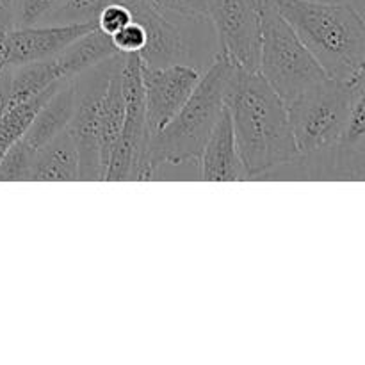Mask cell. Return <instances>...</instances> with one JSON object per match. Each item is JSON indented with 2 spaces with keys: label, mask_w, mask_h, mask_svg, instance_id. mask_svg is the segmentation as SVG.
<instances>
[{
  "label": "cell",
  "mask_w": 365,
  "mask_h": 365,
  "mask_svg": "<svg viewBox=\"0 0 365 365\" xmlns=\"http://www.w3.org/2000/svg\"><path fill=\"white\" fill-rule=\"evenodd\" d=\"M11 2H13V0H11Z\"/></svg>",
  "instance_id": "obj_25"
},
{
  "label": "cell",
  "mask_w": 365,
  "mask_h": 365,
  "mask_svg": "<svg viewBox=\"0 0 365 365\" xmlns=\"http://www.w3.org/2000/svg\"><path fill=\"white\" fill-rule=\"evenodd\" d=\"M78 180V155L73 138L61 132L45 145L34 148L31 182H75Z\"/></svg>",
  "instance_id": "obj_13"
},
{
  "label": "cell",
  "mask_w": 365,
  "mask_h": 365,
  "mask_svg": "<svg viewBox=\"0 0 365 365\" xmlns=\"http://www.w3.org/2000/svg\"><path fill=\"white\" fill-rule=\"evenodd\" d=\"M75 110V86L73 78H63L45 100L34 120L24 134V141L32 148L45 145L50 139L64 132L70 125Z\"/></svg>",
  "instance_id": "obj_12"
},
{
  "label": "cell",
  "mask_w": 365,
  "mask_h": 365,
  "mask_svg": "<svg viewBox=\"0 0 365 365\" xmlns=\"http://www.w3.org/2000/svg\"><path fill=\"white\" fill-rule=\"evenodd\" d=\"M298 34L328 77L364 78L365 24L349 4L319 0H267Z\"/></svg>",
  "instance_id": "obj_2"
},
{
  "label": "cell",
  "mask_w": 365,
  "mask_h": 365,
  "mask_svg": "<svg viewBox=\"0 0 365 365\" xmlns=\"http://www.w3.org/2000/svg\"><path fill=\"white\" fill-rule=\"evenodd\" d=\"M257 71L284 102L327 78L310 50L267 0H260V48Z\"/></svg>",
  "instance_id": "obj_5"
},
{
  "label": "cell",
  "mask_w": 365,
  "mask_h": 365,
  "mask_svg": "<svg viewBox=\"0 0 365 365\" xmlns=\"http://www.w3.org/2000/svg\"><path fill=\"white\" fill-rule=\"evenodd\" d=\"M163 14L187 20H207V0H145Z\"/></svg>",
  "instance_id": "obj_21"
},
{
  "label": "cell",
  "mask_w": 365,
  "mask_h": 365,
  "mask_svg": "<svg viewBox=\"0 0 365 365\" xmlns=\"http://www.w3.org/2000/svg\"><path fill=\"white\" fill-rule=\"evenodd\" d=\"M362 91L364 78L348 82L327 77L285 102L292 138L302 159L327 153L337 145L353 102Z\"/></svg>",
  "instance_id": "obj_4"
},
{
  "label": "cell",
  "mask_w": 365,
  "mask_h": 365,
  "mask_svg": "<svg viewBox=\"0 0 365 365\" xmlns=\"http://www.w3.org/2000/svg\"><path fill=\"white\" fill-rule=\"evenodd\" d=\"M221 52L239 68L257 70L260 48V0H207Z\"/></svg>",
  "instance_id": "obj_7"
},
{
  "label": "cell",
  "mask_w": 365,
  "mask_h": 365,
  "mask_svg": "<svg viewBox=\"0 0 365 365\" xmlns=\"http://www.w3.org/2000/svg\"><path fill=\"white\" fill-rule=\"evenodd\" d=\"M110 41L118 53H139L146 45V31L139 21L132 20L116 34L110 36Z\"/></svg>",
  "instance_id": "obj_22"
},
{
  "label": "cell",
  "mask_w": 365,
  "mask_h": 365,
  "mask_svg": "<svg viewBox=\"0 0 365 365\" xmlns=\"http://www.w3.org/2000/svg\"><path fill=\"white\" fill-rule=\"evenodd\" d=\"M200 163V173L205 182H235L246 180L242 163L239 159L235 145L234 128L227 107L217 118L202 153L196 159Z\"/></svg>",
  "instance_id": "obj_11"
},
{
  "label": "cell",
  "mask_w": 365,
  "mask_h": 365,
  "mask_svg": "<svg viewBox=\"0 0 365 365\" xmlns=\"http://www.w3.org/2000/svg\"><path fill=\"white\" fill-rule=\"evenodd\" d=\"M114 2L127 4L128 6L134 0H64L63 6L53 11L46 20L53 21V24H73V21L95 24L100 11Z\"/></svg>",
  "instance_id": "obj_19"
},
{
  "label": "cell",
  "mask_w": 365,
  "mask_h": 365,
  "mask_svg": "<svg viewBox=\"0 0 365 365\" xmlns=\"http://www.w3.org/2000/svg\"><path fill=\"white\" fill-rule=\"evenodd\" d=\"M34 148L18 139L0 159V182H31V166Z\"/></svg>",
  "instance_id": "obj_18"
},
{
  "label": "cell",
  "mask_w": 365,
  "mask_h": 365,
  "mask_svg": "<svg viewBox=\"0 0 365 365\" xmlns=\"http://www.w3.org/2000/svg\"><path fill=\"white\" fill-rule=\"evenodd\" d=\"M145 120L148 135L157 134L178 113L200 81V71L175 63L150 66L141 61Z\"/></svg>",
  "instance_id": "obj_8"
},
{
  "label": "cell",
  "mask_w": 365,
  "mask_h": 365,
  "mask_svg": "<svg viewBox=\"0 0 365 365\" xmlns=\"http://www.w3.org/2000/svg\"><path fill=\"white\" fill-rule=\"evenodd\" d=\"M13 25L0 24V73L9 66V31Z\"/></svg>",
  "instance_id": "obj_24"
},
{
  "label": "cell",
  "mask_w": 365,
  "mask_h": 365,
  "mask_svg": "<svg viewBox=\"0 0 365 365\" xmlns=\"http://www.w3.org/2000/svg\"><path fill=\"white\" fill-rule=\"evenodd\" d=\"M59 82L61 81H57L56 84L46 88L45 91L38 93V95L31 96V98L24 100V102L13 103V106L7 107L6 113L0 116V159H2V155L7 152V148H9L11 145H14L18 139L24 138V134L27 132L32 120H34L39 107H41L43 103H45V100L52 95L53 89L57 88Z\"/></svg>",
  "instance_id": "obj_17"
},
{
  "label": "cell",
  "mask_w": 365,
  "mask_h": 365,
  "mask_svg": "<svg viewBox=\"0 0 365 365\" xmlns=\"http://www.w3.org/2000/svg\"><path fill=\"white\" fill-rule=\"evenodd\" d=\"M235 64L223 52L200 81L184 106L168 121L166 127L150 135V157L157 170L164 164H182L198 159L225 109V96L234 75Z\"/></svg>",
  "instance_id": "obj_3"
},
{
  "label": "cell",
  "mask_w": 365,
  "mask_h": 365,
  "mask_svg": "<svg viewBox=\"0 0 365 365\" xmlns=\"http://www.w3.org/2000/svg\"><path fill=\"white\" fill-rule=\"evenodd\" d=\"M225 107L230 114L246 178L260 177L302 159L285 102L259 71L235 66Z\"/></svg>",
  "instance_id": "obj_1"
},
{
  "label": "cell",
  "mask_w": 365,
  "mask_h": 365,
  "mask_svg": "<svg viewBox=\"0 0 365 365\" xmlns=\"http://www.w3.org/2000/svg\"><path fill=\"white\" fill-rule=\"evenodd\" d=\"M123 59L114 53L96 66L75 75V110L68 132L73 138L78 155V180H102L100 163V110L113 71Z\"/></svg>",
  "instance_id": "obj_6"
},
{
  "label": "cell",
  "mask_w": 365,
  "mask_h": 365,
  "mask_svg": "<svg viewBox=\"0 0 365 365\" xmlns=\"http://www.w3.org/2000/svg\"><path fill=\"white\" fill-rule=\"evenodd\" d=\"M116 48L113 46V41L107 34H103L98 29H93L88 34L78 38L71 45H68L59 56H56L57 68L63 78H71L89 68L96 66L102 61L113 57Z\"/></svg>",
  "instance_id": "obj_14"
},
{
  "label": "cell",
  "mask_w": 365,
  "mask_h": 365,
  "mask_svg": "<svg viewBox=\"0 0 365 365\" xmlns=\"http://www.w3.org/2000/svg\"><path fill=\"white\" fill-rule=\"evenodd\" d=\"M11 78V106L38 93L45 91L57 81H63L59 73V68L53 57L43 61H32V63L9 66Z\"/></svg>",
  "instance_id": "obj_16"
},
{
  "label": "cell",
  "mask_w": 365,
  "mask_h": 365,
  "mask_svg": "<svg viewBox=\"0 0 365 365\" xmlns=\"http://www.w3.org/2000/svg\"><path fill=\"white\" fill-rule=\"evenodd\" d=\"M125 59V56H123ZM123 59L118 64L116 70L113 71L107 86L106 96L102 102V110H100V163H102V180L106 173L107 163H109L110 150L114 143L120 138L123 130V118H125V103H123V88H121V68H123Z\"/></svg>",
  "instance_id": "obj_15"
},
{
  "label": "cell",
  "mask_w": 365,
  "mask_h": 365,
  "mask_svg": "<svg viewBox=\"0 0 365 365\" xmlns=\"http://www.w3.org/2000/svg\"><path fill=\"white\" fill-rule=\"evenodd\" d=\"M63 2L64 0H13L14 27H27L46 20Z\"/></svg>",
  "instance_id": "obj_20"
},
{
  "label": "cell",
  "mask_w": 365,
  "mask_h": 365,
  "mask_svg": "<svg viewBox=\"0 0 365 365\" xmlns=\"http://www.w3.org/2000/svg\"><path fill=\"white\" fill-rule=\"evenodd\" d=\"M134 20L132 16V11L127 4H109V6L103 7L102 11L96 16V29L102 31L103 34H107L110 38L113 34H116L120 29H123L125 25L130 24Z\"/></svg>",
  "instance_id": "obj_23"
},
{
  "label": "cell",
  "mask_w": 365,
  "mask_h": 365,
  "mask_svg": "<svg viewBox=\"0 0 365 365\" xmlns=\"http://www.w3.org/2000/svg\"><path fill=\"white\" fill-rule=\"evenodd\" d=\"M132 16L145 27L146 45L139 52V57L150 66H166V64L180 63L187 53L184 38L180 31L145 0H134L128 4Z\"/></svg>",
  "instance_id": "obj_10"
},
{
  "label": "cell",
  "mask_w": 365,
  "mask_h": 365,
  "mask_svg": "<svg viewBox=\"0 0 365 365\" xmlns=\"http://www.w3.org/2000/svg\"><path fill=\"white\" fill-rule=\"evenodd\" d=\"M95 24H56L45 25V27H13L9 31V66L32 63V61H43L56 57L71 45L93 31Z\"/></svg>",
  "instance_id": "obj_9"
}]
</instances>
